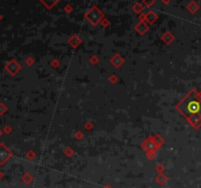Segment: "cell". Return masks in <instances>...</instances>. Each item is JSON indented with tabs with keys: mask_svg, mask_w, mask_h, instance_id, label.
<instances>
[{
	"mask_svg": "<svg viewBox=\"0 0 201 188\" xmlns=\"http://www.w3.org/2000/svg\"><path fill=\"white\" fill-rule=\"evenodd\" d=\"M177 108L179 109L186 119L189 120V122L194 126L196 121L201 117V99L198 97L197 93L192 91L177 106Z\"/></svg>",
	"mask_w": 201,
	"mask_h": 188,
	"instance_id": "1",
	"label": "cell"
},
{
	"mask_svg": "<svg viewBox=\"0 0 201 188\" xmlns=\"http://www.w3.org/2000/svg\"><path fill=\"white\" fill-rule=\"evenodd\" d=\"M85 18L91 23V25L96 26L104 18V14L97 8V6H92L85 14Z\"/></svg>",
	"mask_w": 201,
	"mask_h": 188,
	"instance_id": "2",
	"label": "cell"
},
{
	"mask_svg": "<svg viewBox=\"0 0 201 188\" xmlns=\"http://www.w3.org/2000/svg\"><path fill=\"white\" fill-rule=\"evenodd\" d=\"M141 147L145 152H151V151L156 152L157 150L159 149L156 145V143H155L154 139H153V136L148 137L147 139L141 144Z\"/></svg>",
	"mask_w": 201,
	"mask_h": 188,
	"instance_id": "3",
	"label": "cell"
},
{
	"mask_svg": "<svg viewBox=\"0 0 201 188\" xmlns=\"http://www.w3.org/2000/svg\"><path fill=\"white\" fill-rule=\"evenodd\" d=\"M148 29H149V26H148L144 21H140V22L135 26V31L140 35H144L148 31Z\"/></svg>",
	"mask_w": 201,
	"mask_h": 188,
	"instance_id": "4",
	"label": "cell"
},
{
	"mask_svg": "<svg viewBox=\"0 0 201 188\" xmlns=\"http://www.w3.org/2000/svg\"><path fill=\"white\" fill-rule=\"evenodd\" d=\"M68 42H69V44H70L72 46L76 47L78 46H80V44L82 42V40H81V37H79V35H72L70 39H69Z\"/></svg>",
	"mask_w": 201,
	"mask_h": 188,
	"instance_id": "5",
	"label": "cell"
},
{
	"mask_svg": "<svg viewBox=\"0 0 201 188\" xmlns=\"http://www.w3.org/2000/svg\"><path fill=\"white\" fill-rule=\"evenodd\" d=\"M155 180H156V182L158 183V184L161 185V186H163V185H165L167 182H168L169 179H168V177L164 174V173H159V174L155 177Z\"/></svg>",
	"mask_w": 201,
	"mask_h": 188,
	"instance_id": "6",
	"label": "cell"
},
{
	"mask_svg": "<svg viewBox=\"0 0 201 188\" xmlns=\"http://www.w3.org/2000/svg\"><path fill=\"white\" fill-rule=\"evenodd\" d=\"M158 19V16L153 11H149L148 13L145 14V20L149 24H153Z\"/></svg>",
	"mask_w": 201,
	"mask_h": 188,
	"instance_id": "7",
	"label": "cell"
},
{
	"mask_svg": "<svg viewBox=\"0 0 201 188\" xmlns=\"http://www.w3.org/2000/svg\"><path fill=\"white\" fill-rule=\"evenodd\" d=\"M186 8H187V10L189 11L191 14H194V13H196V12L198 11V9H199V6H198V4L196 3L195 1H191V2H189V3L187 4Z\"/></svg>",
	"mask_w": 201,
	"mask_h": 188,
	"instance_id": "8",
	"label": "cell"
},
{
	"mask_svg": "<svg viewBox=\"0 0 201 188\" xmlns=\"http://www.w3.org/2000/svg\"><path fill=\"white\" fill-rule=\"evenodd\" d=\"M112 63H113V65L115 66V67H120V66L123 64L124 62V59L122 58L121 56H120V54H116L113 58H112Z\"/></svg>",
	"mask_w": 201,
	"mask_h": 188,
	"instance_id": "9",
	"label": "cell"
},
{
	"mask_svg": "<svg viewBox=\"0 0 201 188\" xmlns=\"http://www.w3.org/2000/svg\"><path fill=\"white\" fill-rule=\"evenodd\" d=\"M161 39H162V40H163V42H166L167 44H171V42L174 40L175 37L170 32H167L166 34H164L163 35H162Z\"/></svg>",
	"mask_w": 201,
	"mask_h": 188,
	"instance_id": "10",
	"label": "cell"
},
{
	"mask_svg": "<svg viewBox=\"0 0 201 188\" xmlns=\"http://www.w3.org/2000/svg\"><path fill=\"white\" fill-rule=\"evenodd\" d=\"M40 1H41L48 9H51L52 7L55 6L57 3H58L59 0H40Z\"/></svg>",
	"mask_w": 201,
	"mask_h": 188,
	"instance_id": "11",
	"label": "cell"
},
{
	"mask_svg": "<svg viewBox=\"0 0 201 188\" xmlns=\"http://www.w3.org/2000/svg\"><path fill=\"white\" fill-rule=\"evenodd\" d=\"M153 139H154V141H155L156 145L158 146V148H160V147H161L162 145L164 144V142H165V140L161 136H160L159 134L156 135V136H153Z\"/></svg>",
	"mask_w": 201,
	"mask_h": 188,
	"instance_id": "12",
	"label": "cell"
},
{
	"mask_svg": "<svg viewBox=\"0 0 201 188\" xmlns=\"http://www.w3.org/2000/svg\"><path fill=\"white\" fill-rule=\"evenodd\" d=\"M143 9H144L143 8V5L140 3H135V5L133 6V12H135V13H140Z\"/></svg>",
	"mask_w": 201,
	"mask_h": 188,
	"instance_id": "13",
	"label": "cell"
},
{
	"mask_svg": "<svg viewBox=\"0 0 201 188\" xmlns=\"http://www.w3.org/2000/svg\"><path fill=\"white\" fill-rule=\"evenodd\" d=\"M145 157L147 158V160L149 161H153L155 158H156V152L154 151H151V152H146L145 154Z\"/></svg>",
	"mask_w": 201,
	"mask_h": 188,
	"instance_id": "14",
	"label": "cell"
},
{
	"mask_svg": "<svg viewBox=\"0 0 201 188\" xmlns=\"http://www.w3.org/2000/svg\"><path fill=\"white\" fill-rule=\"evenodd\" d=\"M155 170H156L158 173H163L164 170H165V166H164V165H162V163H159V165L156 166Z\"/></svg>",
	"mask_w": 201,
	"mask_h": 188,
	"instance_id": "15",
	"label": "cell"
},
{
	"mask_svg": "<svg viewBox=\"0 0 201 188\" xmlns=\"http://www.w3.org/2000/svg\"><path fill=\"white\" fill-rule=\"evenodd\" d=\"M24 180H25V182L28 184V183L32 181V176L30 174H28V173H27V174H26V176L24 177Z\"/></svg>",
	"mask_w": 201,
	"mask_h": 188,
	"instance_id": "16",
	"label": "cell"
},
{
	"mask_svg": "<svg viewBox=\"0 0 201 188\" xmlns=\"http://www.w3.org/2000/svg\"><path fill=\"white\" fill-rule=\"evenodd\" d=\"M142 2H143V4H144V5H146L147 7H150V6H152L153 4H154L155 0H142Z\"/></svg>",
	"mask_w": 201,
	"mask_h": 188,
	"instance_id": "17",
	"label": "cell"
},
{
	"mask_svg": "<svg viewBox=\"0 0 201 188\" xmlns=\"http://www.w3.org/2000/svg\"><path fill=\"white\" fill-rule=\"evenodd\" d=\"M65 155L67 157H72L74 155V150L72 148H67L65 150Z\"/></svg>",
	"mask_w": 201,
	"mask_h": 188,
	"instance_id": "18",
	"label": "cell"
},
{
	"mask_svg": "<svg viewBox=\"0 0 201 188\" xmlns=\"http://www.w3.org/2000/svg\"><path fill=\"white\" fill-rule=\"evenodd\" d=\"M75 137L76 138V139L81 140V139H83V133L81 132V131H78V132H76Z\"/></svg>",
	"mask_w": 201,
	"mask_h": 188,
	"instance_id": "19",
	"label": "cell"
},
{
	"mask_svg": "<svg viewBox=\"0 0 201 188\" xmlns=\"http://www.w3.org/2000/svg\"><path fill=\"white\" fill-rule=\"evenodd\" d=\"M89 60H90V62H91L92 64H94V65H95V64H97V62H98V58H97L96 56H94V55L90 57Z\"/></svg>",
	"mask_w": 201,
	"mask_h": 188,
	"instance_id": "20",
	"label": "cell"
},
{
	"mask_svg": "<svg viewBox=\"0 0 201 188\" xmlns=\"http://www.w3.org/2000/svg\"><path fill=\"white\" fill-rule=\"evenodd\" d=\"M64 10H65V12H67V13H70V12L73 11V7H72V6L70 5V4H68V5L65 6Z\"/></svg>",
	"mask_w": 201,
	"mask_h": 188,
	"instance_id": "21",
	"label": "cell"
},
{
	"mask_svg": "<svg viewBox=\"0 0 201 188\" xmlns=\"http://www.w3.org/2000/svg\"><path fill=\"white\" fill-rule=\"evenodd\" d=\"M117 80H118V78H117V76H115V75H112L111 77L109 78V81L111 83H113V84L117 82Z\"/></svg>",
	"mask_w": 201,
	"mask_h": 188,
	"instance_id": "22",
	"label": "cell"
},
{
	"mask_svg": "<svg viewBox=\"0 0 201 188\" xmlns=\"http://www.w3.org/2000/svg\"><path fill=\"white\" fill-rule=\"evenodd\" d=\"M28 159H30V160H32V159L35 157V154L33 153L32 151H30V152L28 153Z\"/></svg>",
	"mask_w": 201,
	"mask_h": 188,
	"instance_id": "23",
	"label": "cell"
},
{
	"mask_svg": "<svg viewBox=\"0 0 201 188\" xmlns=\"http://www.w3.org/2000/svg\"><path fill=\"white\" fill-rule=\"evenodd\" d=\"M109 24H110V22L108 20H103V21H101V25L103 26L104 28H106L107 26H109Z\"/></svg>",
	"mask_w": 201,
	"mask_h": 188,
	"instance_id": "24",
	"label": "cell"
},
{
	"mask_svg": "<svg viewBox=\"0 0 201 188\" xmlns=\"http://www.w3.org/2000/svg\"><path fill=\"white\" fill-rule=\"evenodd\" d=\"M92 127H93V126L90 122H87V123H85V129H87V130H90Z\"/></svg>",
	"mask_w": 201,
	"mask_h": 188,
	"instance_id": "25",
	"label": "cell"
},
{
	"mask_svg": "<svg viewBox=\"0 0 201 188\" xmlns=\"http://www.w3.org/2000/svg\"><path fill=\"white\" fill-rule=\"evenodd\" d=\"M51 65L53 66V67H57V66H59V61L58 60H52Z\"/></svg>",
	"mask_w": 201,
	"mask_h": 188,
	"instance_id": "26",
	"label": "cell"
},
{
	"mask_svg": "<svg viewBox=\"0 0 201 188\" xmlns=\"http://www.w3.org/2000/svg\"><path fill=\"white\" fill-rule=\"evenodd\" d=\"M138 19H139L140 21H144L145 20V14H141V15L138 16Z\"/></svg>",
	"mask_w": 201,
	"mask_h": 188,
	"instance_id": "27",
	"label": "cell"
},
{
	"mask_svg": "<svg viewBox=\"0 0 201 188\" xmlns=\"http://www.w3.org/2000/svg\"><path fill=\"white\" fill-rule=\"evenodd\" d=\"M171 0H162V3L163 4H169Z\"/></svg>",
	"mask_w": 201,
	"mask_h": 188,
	"instance_id": "28",
	"label": "cell"
},
{
	"mask_svg": "<svg viewBox=\"0 0 201 188\" xmlns=\"http://www.w3.org/2000/svg\"><path fill=\"white\" fill-rule=\"evenodd\" d=\"M103 188H113V187H112V186H111V185L107 184V185H105V186H104Z\"/></svg>",
	"mask_w": 201,
	"mask_h": 188,
	"instance_id": "29",
	"label": "cell"
}]
</instances>
